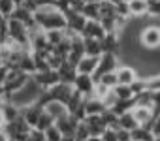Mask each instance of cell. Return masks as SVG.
<instances>
[{"instance_id":"cell-2","label":"cell","mask_w":160,"mask_h":141,"mask_svg":"<svg viewBox=\"0 0 160 141\" xmlns=\"http://www.w3.org/2000/svg\"><path fill=\"white\" fill-rule=\"evenodd\" d=\"M42 94H43V89H42V87L32 79V75H30V79L27 81V85L21 87L17 92H13V94L10 96V100H12L15 105H19V107L23 109V107H27V105L38 102Z\"/></svg>"},{"instance_id":"cell-4","label":"cell","mask_w":160,"mask_h":141,"mask_svg":"<svg viewBox=\"0 0 160 141\" xmlns=\"http://www.w3.org/2000/svg\"><path fill=\"white\" fill-rule=\"evenodd\" d=\"M4 130H6V134H8L10 139H15V141H28V135H30L32 126H30V124L23 119V115H21L19 119L6 122Z\"/></svg>"},{"instance_id":"cell-45","label":"cell","mask_w":160,"mask_h":141,"mask_svg":"<svg viewBox=\"0 0 160 141\" xmlns=\"http://www.w3.org/2000/svg\"><path fill=\"white\" fill-rule=\"evenodd\" d=\"M109 2H113V4H117V2H121V0H109Z\"/></svg>"},{"instance_id":"cell-43","label":"cell","mask_w":160,"mask_h":141,"mask_svg":"<svg viewBox=\"0 0 160 141\" xmlns=\"http://www.w3.org/2000/svg\"><path fill=\"white\" fill-rule=\"evenodd\" d=\"M6 126V117H4V113H2V109H0V130H2Z\"/></svg>"},{"instance_id":"cell-5","label":"cell","mask_w":160,"mask_h":141,"mask_svg":"<svg viewBox=\"0 0 160 141\" xmlns=\"http://www.w3.org/2000/svg\"><path fill=\"white\" fill-rule=\"evenodd\" d=\"M8 38L17 41L23 47L30 49V45H28V27L25 23L13 19V17H8Z\"/></svg>"},{"instance_id":"cell-38","label":"cell","mask_w":160,"mask_h":141,"mask_svg":"<svg viewBox=\"0 0 160 141\" xmlns=\"http://www.w3.org/2000/svg\"><path fill=\"white\" fill-rule=\"evenodd\" d=\"M102 141H119V135H117V128H108L102 135Z\"/></svg>"},{"instance_id":"cell-44","label":"cell","mask_w":160,"mask_h":141,"mask_svg":"<svg viewBox=\"0 0 160 141\" xmlns=\"http://www.w3.org/2000/svg\"><path fill=\"white\" fill-rule=\"evenodd\" d=\"M25 2H27V0H13V4H15V8H17V6H23Z\"/></svg>"},{"instance_id":"cell-24","label":"cell","mask_w":160,"mask_h":141,"mask_svg":"<svg viewBox=\"0 0 160 141\" xmlns=\"http://www.w3.org/2000/svg\"><path fill=\"white\" fill-rule=\"evenodd\" d=\"M83 40H85V55L100 56V55L104 53L102 40H96V38H83Z\"/></svg>"},{"instance_id":"cell-8","label":"cell","mask_w":160,"mask_h":141,"mask_svg":"<svg viewBox=\"0 0 160 141\" xmlns=\"http://www.w3.org/2000/svg\"><path fill=\"white\" fill-rule=\"evenodd\" d=\"M32 79H34L43 90H49L51 87H55L57 83H60V79H58V72H57V70H53V68L34 72V74H32Z\"/></svg>"},{"instance_id":"cell-7","label":"cell","mask_w":160,"mask_h":141,"mask_svg":"<svg viewBox=\"0 0 160 141\" xmlns=\"http://www.w3.org/2000/svg\"><path fill=\"white\" fill-rule=\"evenodd\" d=\"M121 64V58L119 55H113V53H102L100 55V60H98V68L96 72L92 74L94 79H100L104 74H109V72H115Z\"/></svg>"},{"instance_id":"cell-6","label":"cell","mask_w":160,"mask_h":141,"mask_svg":"<svg viewBox=\"0 0 160 141\" xmlns=\"http://www.w3.org/2000/svg\"><path fill=\"white\" fill-rule=\"evenodd\" d=\"M28 79H30V75H28L27 72H23V70H19V68H12L10 74H8V79H6V83H4L2 87H4V90L12 96V94L17 92L21 87H25Z\"/></svg>"},{"instance_id":"cell-39","label":"cell","mask_w":160,"mask_h":141,"mask_svg":"<svg viewBox=\"0 0 160 141\" xmlns=\"http://www.w3.org/2000/svg\"><path fill=\"white\" fill-rule=\"evenodd\" d=\"M28 141H47L45 139V132L43 130H38V128H32L30 130V135H28Z\"/></svg>"},{"instance_id":"cell-10","label":"cell","mask_w":160,"mask_h":141,"mask_svg":"<svg viewBox=\"0 0 160 141\" xmlns=\"http://www.w3.org/2000/svg\"><path fill=\"white\" fill-rule=\"evenodd\" d=\"M64 13H66V23H68L66 32H68V34H81L83 28H85L87 17H85L81 12H72V10H68V12H64Z\"/></svg>"},{"instance_id":"cell-41","label":"cell","mask_w":160,"mask_h":141,"mask_svg":"<svg viewBox=\"0 0 160 141\" xmlns=\"http://www.w3.org/2000/svg\"><path fill=\"white\" fill-rule=\"evenodd\" d=\"M151 130H152V134H154L156 137H160V115H156L154 120L151 122Z\"/></svg>"},{"instance_id":"cell-9","label":"cell","mask_w":160,"mask_h":141,"mask_svg":"<svg viewBox=\"0 0 160 141\" xmlns=\"http://www.w3.org/2000/svg\"><path fill=\"white\" fill-rule=\"evenodd\" d=\"M115 75H117V85H132L134 81L139 79V74H138V70L136 66L132 64H119V68L115 70Z\"/></svg>"},{"instance_id":"cell-34","label":"cell","mask_w":160,"mask_h":141,"mask_svg":"<svg viewBox=\"0 0 160 141\" xmlns=\"http://www.w3.org/2000/svg\"><path fill=\"white\" fill-rule=\"evenodd\" d=\"M13 10H15L13 0H0V13H2L4 17H12Z\"/></svg>"},{"instance_id":"cell-23","label":"cell","mask_w":160,"mask_h":141,"mask_svg":"<svg viewBox=\"0 0 160 141\" xmlns=\"http://www.w3.org/2000/svg\"><path fill=\"white\" fill-rule=\"evenodd\" d=\"M130 17H143L149 10V0H128Z\"/></svg>"},{"instance_id":"cell-33","label":"cell","mask_w":160,"mask_h":141,"mask_svg":"<svg viewBox=\"0 0 160 141\" xmlns=\"http://www.w3.org/2000/svg\"><path fill=\"white\" fill-rule=\"evenodd\" d=\"M45 139L47 141H62V132L57 128V124H53L45 130Z\"/></svg>"},{"instance_id":"cell-3","label":"cell","mask_w":160,"mask_h":141,"mask_svg":"<svg viewBox=\"0 0 160 141\" xmlns=\"http://www.w3.org/2000/svg\"><path fill=\"white\" fill-rule=\"evenodd\" d=\"M138 41L147 51L160 49V25H147V27H143L139 30Z\"/></svg>"},{"instance_id":"cell-32","label":"cell","mask_w":160,"mask_h":141,"mask_svg":"<svg viewBox=\"0 0 160 141\" xmlns=\"http://www.w3.org/2000/svg\"><path fill=\"white\" fill-rule=\"evenodd\" d=\"M91 137V132H89V126L85 120H79L77 128H75V139H89Z\"/></svg>"},{"instance_id":"cell-37","label":"cell","mask_w":160,"mask_h":141,"mask_svg":"<svg viewBox=\"0 0 160 141\" xmlns=\"http://www.w3.org/2000/svg\"><path fill=\"white\" fill-rule=\"evenodd\" d=\"M151 96H152V113L160 115V89L151 90Z\"/></svg>"},{"instance_id":"cell-20","label":"cell","mask_w":160,"mask_h":141,"mask_svg":"<svg viewBox=\"0 0 160 141\" xmlns=\"http://www.w3.org/2000/svg\"><path fill=\"white\" fill-rule=\"evenodd\" d=\"M83 107H85V115L91 117V115H102L108 107L106 104L96 98V96H85V102H83Z\"/></svg>"},{"instance_id":"cell-31","label":"cell","mask_w":160,"mask_h":141,"mask_svg":"<svg viewBox=\"0 0 160 141\" xmlns=\"http://www.w3.org/2000/svg\"><path fill=\"white\" fill-rule=\"evenodd\" d=\"M53 124H55V119H53L51 115H47V113H45V109H43V113H42V117H40V120H38L36 128L45 132V130H47L49 126H53Z\"/></svg>"},{"instance_id":"cell-12","label":"cell","mask_w":160,"mask_h":141,"mask_svg":"<svg viewBox=\"0 0 160 141\" xmlns=\"http://www.w3.org/2000/svg\"><path fill=\"white\" fill-rule=\"evenodd\" d=\"M47 94H49L51 100H60V102L68 104L70 96L73 94V85H68V83H57L55 87H51V89L47 90Z\"/></svg>"},{"instance_id":"cell-16","label":"cell","mask_w":160,"mask_h":141,"mask_svg":"<svg viewBox=\"0 0 160 141\" xmlns=\"http://www.w3.org/2000/svg\"><path fill=\"white\" fill-rule=\"evenodd\" d=\"M98 60H100V56L83 55L81 58H79V62L75 64L77 74H89V75H92L96 72V68H98Z\"/></svg>"},{"instance_id":"cell-13","label":"cell","mask_w":160,"mask_h":141,"mask_svg":"<svg viewBox=\"0 0 160 141\" xmlns=\"http://www.w3.org/2000/svg\"><path fill=\"white\" fill-rule=\"evenodd\" d=\"M81 36H83V38H96V40H102V38L106 36V28H104L102 21H98V19H87Z\"/></svg>"},{"instance_id":"cell-27","label":"cell","mask_w":160,"mask_h":141,"mask_svg":"<svg viewBox=\"0 0 160 141\" xmlns=\"http://www.w3.org/2000/svg\"><path fill=\"white\" fill-rule=\"evenodd\" d=\"M119 128H124V130H130V132H132L134 128H138L132 111H126V113H121V115H119Z\"/></svg>"},{"instance_id":"cell-21","label":"cell","mask_w":160,"mask_h":141,"mask_svg":"<svg viewBox=\"0 0 160 141\" xmlns=\"http://www.w3.org/2000/svg\"><path fill=\"white\" fill-rule=\"evenodd\" d=\"M85 122H87V126H89L91 135H98V137H100V135L108 130V124H106V120H104V115H91V117L85 119Z\"/></svg>"},{"instance_id":"cell-14","label":"cell","mask_w":160,"mask_h":141,"mask_svg":"<svg viewBox=\"0 0 160 141\" xmlns=\"http://www.w3.org/2000/svg\"><path fill=\"white\" fill-rule=\"evenodd\" d=\"M42 113H43V105H42L40 102H34V104H30V105H27V107L21 109L23 119H25L32 128H36V124H38L40 117H42Z\"/></svg>"},{"instance_id":"cell-25","label":"cell","mask_w":160,"mask_h":141,"mask_svg":"<svg viewBox=\"0 0 160 141\" xmlns=\"http://www.w3.org/2000/svg\"><path fill=\"white\" fill-rule=\"evenodd\" d=\"M2 113H4V117H6V122H10V120H15V119H19L21 117V107L19 105H15L12 100H8L2 107Z\"/></svg>"},{"instance_id":"cell-26","label":"cell","mask_w":160,"mask_h":141,"mask_svg":"<svg viewBox=\"0 0 160 141\" xmlns=\"http://www.w3.org/2000/svg\"><path fill=\"white\" fill-rule=\"evenodd\" d=\"M81 13L87 19H98L100 21V2H85Z\"/></svg>"},{"instance_id":"cell-35","label":"cell","mask_w":160,"mask_h":141,"mask_svg":"<svg viewBox=\"0 0 160 141\" xmlns=\"http://www.w3.org/2000/svg\"><path fill=\"white\" fill-rule=\"evenodd\" d=\"M96 81H100V83H104V85H108L109 89H115L117 87V75H115V72H109V74H104L100 79H96Z\"/></svg>"},{"instance_id":"cell-19","label":"cell","mask_w":160,"mask_h":141,"mask_svg":"<svg viewBox=\"0 0 160 141\" xmlns=\"http://www.w3.org/2000/svg\"><path fill=\"white\" fill-rule=\"evenodd\" d=\"M58 79H60V83H68V85H73V81H75V77H77V68H75V64H72V62H68V60H64L60 66H58Z\"/></svg>"},{"instance_id":"cell-28","label":"cell","mask_w":160,"mask_h":141,"mask_svg":"<svg viewBox=\"0 0 160 141\" xmlns=\"http://www.w3.org/2000/svg\"><path fill=\"white\" fill-rule=\"evenodd\" d=\"M45 36H47V41H49V45H51V49H53V47L58 45L68 34H66V28H64V30H45Z\"/></svg>"},{"instance_id":"cell-40","label":"cell","mask_w":160,"mask_h":141,"mask_svg":"<svg viewBox=\"0 0 160 141\" xmlns=\"http://www.w3.org/2000/svg\"><path fill=\"white\" fill-rule=\"evenodd\" d=\"M10 70H12V68H10L8 64H0V85H4V83H6Z\"/></svg>"},{"instance_id":"cell-18","label":"cell","mask_w":160,"mask_h":141,"mask_svg":"<svg viewBox=\"0 0 160 141\" xmlns=\"http://www.w3.org/2000/svg\"><path fill=\"white\" fill-rule=\"evenodd\" d=\"M43 109H45V113L51 115L55 120H58L60 117H64V115L70 113V111H68V105H66L64 102H60V100H47V102L43 104Z\"/></svg>"},{"instance_id":"cell-11","label":"cell","mask_w":160,"mask_h":141,"mask_svg":"<svg viewBox=\"0 0 160 141\" xmlns=\"http://www.w3.org/2000/svg\"><path fill=\"white\" fill-rule=\"evenodd\" d=\"M94 85H96V79L89 74H77V77L73 81V89L77 92H81L83 96H92Z\"/></svg>"},{"instance_id":"cell-29","label":"cell","mask_w":160,"mask_h":141,"mask_svg":"<svg viewBox=\"0 0 160 141\" xmlns=\"http://www.w3.org/2000/svg\"><path fill=\"white\" fill-rule=\"evenodd\" d=\"M113 90H115V94H117V98H119V100H128V98H134V92H132V89H130L128 85H117Z\"/></svg>"},{"instance_id":"cell-46","label":"cell","mask_w":160,"mask_h":141,"mask_svg":"<svg viewBox=\"0 0 160 141\" xmlns=\"http://www.w3.org/2000/svg\"><path fill=\"white\" fill-rule=\"evenodd\" d=\"M75 141H89V139H75Z\"/></svg>"},{"instance_id":"cell-36","label":"cell","mask_w":160,"mask_h":141,"mask_svg":"<svg viewBox=\"0 0 160 141\" xmlns=\"http://www.w3.org/2000/svg\"><path fill=\"white\" fill-rule=\"evenodd\" d=\"M147 15H151V17H154V19H160V0H149Z\"/></svg>"},{"instance_id":"cell-1","label":"cell","mask_w":160,"mask_h":141,"mask_svg":"<svg viewBox=\"0 0 160 141\" xmlns=\"http://www.w3.org/2000/svg\"><path fill=\"white\" fill-rule=\"evenodd\" d=\"M34 21L40 28L43 30H64L68 27L66 23V13L57 6V4H51V6H43L40 10L34 12Z\"/></svg>"},{"instance_id":"cell-15","label":"cell","mask_w":160,"mask_h":141,"mask_svg":"<svg viewBox=\"0 0 160 141\" xmlns=\"http://www.w3.org/2000/svg\"><path fill=\"white\" fill-rule=\"evenodd\" d=\"M132 115H134L138 126H151V122L156 117L151 107H143V105H134L132 107Z\"/></svg>"},{"instance_id":"cell-42","label":"cell","mask_w":160,"mask_h":141,"mask_svg":"<svg viewBox=\"0 0 160 141\" xmlns=\"http://www.w3.org/2000/svg\"><path fill=\"white\" fill-rule=\"evenodd\" d=\"M0 141H10V137H8V134H6V130H4V128L0 130Z\"/></svg>"},{"instance_id":"cell-17","label":"cell","mask_w":160,"mask_h":141,"mask_svg":"<svg viewBox=\"0 0 160 141\" xmlns=\"http://www.w3.org/2000/svg\"><path fill=\"white\" fill-rule=\"evenodd\" d=\"M55 124H57V128L62 132V135H73V137H75V128H77L79 120H77L72 113H68V115L60 117L58 120H55Z\"/></svg>"},{"instance_id":"cell-22","label":"cell","mask_w":160,"mask_h":141,"mask_svg":"<svg viewBox=\"0 0 160 141\" xmlns=\"http://www.w3.org/2000/svg\"><path fill=\"white\" fill-rule=\"evenodd\" d=\"M12 17H13V19H17V21H21V23H25L28 28L36 25V21H34V12H30V10H28V8H25V6H17V8L13 10Z\"/></svg>"},{"instance_id":"cell-47","label":"cell","mask_w":160,"mask_h":141,"mask_svg":"<svg viewBox=\"0 0 160 141\" xmlns=\"http://www.w3.org/2000/svg\"><path fill=\"white\" fill-rule=\"evenodd\" d=\"M10 141H15V139H10Z\"/></svg>"},{"instance_id":"cell-30","label":"cell","mask_w":160,"mask_h":141,"mask_svg":"<svg viewBox=\"0 0 160 141\" xmlns=\"http://www.w3.org/2000/svg\"><path fill=\"white\" fill-rule=\"evenodd\" d=\"M113 89H109L108 85H104V83H100V81H96V85H94V90H92V96H96V98H100V100H104L109 92H111Z\"/></svg>"}]
</instances>
